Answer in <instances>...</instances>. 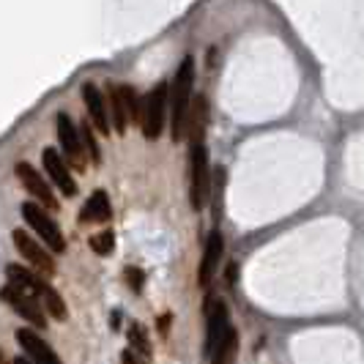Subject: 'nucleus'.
<instances>
[{
	"label": "nucleus",
	"instance_id": "b1692460",
	"mask_svg": "<svg viewBox=\"0 0 364 364\" xmlns=\"http://www.w3.org/2000/svg\"><path fill=\"white\" fill-rule=\"evenodd\" d=\"M170 324H173V315H162V318L157 321V329H159V334H162V337L170 334Z\"/></svg>",
	"mask_w": 364,
	"mask_h": 364
},
{
	"label": "nucleus",
	"instance_id": "0eeeda50",
	"mask_svg": "<svg viewBox=\"0 0 364 364\" xmlns=\"http://www.w3.org/2000/svg\"><path fill=\"white\" fill-rule=\"evenodd\" d=\"M0 299L8 304L20 318H25L33 329H47V312L33 296L22 293L20 288H14V285H3L0 288Z\"/></svg>",
	"mask_w": 364,
	"mask_h": 364
},
{
	"label": "nucleus",
	"instance_id": "20e7f679",
	"mask_svg": "<svg viewBox=\"0 0 364 364\" xmlns=\"http://www.w3.org/2000/svg\"><path fill=\"white\" fill-rule=\"evenodd\" d=\"M22 220L28 222V227H30L33 233H39V239L47 244L52 252H58V255L66 252V239H63L61 227L52 220V214H47L39 203H33V200L22 203Z\"/></svg>",
	"mask_w": 364,
	"mask_h": 364
},
{
	"label": "nucleus",
	"instance_id": "dca6fc26",
	"mask_svg": "<svg viewBox=\"0 0 364 364\" xmlns=\"http://www.w3.org/2000/svg\"><path fill=\"white\" fill-rule=\"evenodd\" d=\"M110 220H113V205H110L107 192L104 189L91 192V198H88V203L82 205L80 211V222L88 224V222H110Z\"/></svg>",
	"mask_w": 364,
	"mask_h": 364
},
{
	"label": "nucleus",
	"instance_id": "6ab92c4d",
	"mask_svg": "<svg viewBox=\"0 0 364 364\" xmlns=\"http://www.w3.org/2000/svg\"><path fill=\"white\" fill-rule=\"evenodd\" d=\"M129 348L137 353V359L142 364L151 362V343H148V334L140 324H132L129 326Z\"/></svg>",
	"mask_w": 364,
	"mask_h": 364
},
{
	"label": "nucleus",
	"instance_id": "f257e3e1",
	"mask_svg": "<svg viewBox=\"0 0 364 364\" xmlns=\"http://www.w3.org/2000/svg\"><path fill=\"white\" fill-rule=\"evenodd\" d=\"M6 277H8V285L20 288L22 293H28V296H33V299L44 307V312H47L52 321H66V318H69V309H66L63 296L52 288V285H47V280L39 277L30 266L8 263L6 266Z\"/></svg>",
	"mask_w": 364,
	"mask_h": 364
},
{
	"label": "nucleus",
	"instance_id": "7ed1b4c3",
	"mask_svg": "<svg viewBox=\"0 0 364 364\" xmlns=\"http://www.w3.org/2000/svg\"><path fill=\"white\" fill-rule=\"evenodd\" d=\"M167 110H170V85L159 82L151 88V93L142 101V135H145V140H157L162 135Z\"/></svg>",
	"mask_w": 364,
	"mask_h": 364
},
{
	"label": "nucleus",
	"instance_id": "f8f14e48",
	"mask_svg": "<svg viewBox=\"0 0 364 364\" xmlns=\"http://www.w3.org/2000/svg\"><path fill=\"white\" fill-rule=\"evenodd\" d=\"M17 343H20V348L25 351V356L33 364H63L61 356L52 351V345L44 343L33 329H20V331H17Z\"/></svg>",
	"mask_w": 364,
	"mask_h": 364
},
{
	"label": "nucleus",
	"instance_id": "bb28decb",
	"mask_svg": "<svg viewBox=\"0 0 364 364\" xmlns=\"http://www.w3.org/2000/svg\"><path fill=\"white\" fill-rule=\"evenodd\" d=\"M110 324H113V329L118 331V324H121V312H113V315H110Z\"/></svg>",
	"mask_w": 364,
	"mask_h": 364
},
{
	"label": "nucleus",
	"instance_id": "6e6552de",
	"mask_svg": "<svg viewBox=\"0 0 364 364\" xmlns=\"http://www.w3.org/2000/svg\"><path fill=\"white\" fill-rule=\"evenodd\" d=\"M17 176H20L22 186L30 192V198H33V203H39L41 208H50L52 214L61 208V203H58V198L52 195V186L47 183V178L41 176L39 170L33 167L30 162H17Z\"/></svg>",
	"mask_w": 364,
	"mask_h": 364
},
{
	"label": "nucleus",
	"instance_id": "cd10ccee",
	"mask_svg": "<svg viewBox=\"0 0 364 364\" xmlns=\"http://www.w3.org/2000/svg\"><path fill=\"white\" fill-rule=\"evenodd\" d=\"M11 364H33V362H30L28 356H17V359H14V362H11Z\"/></svg>",
	"mask_w": 364,
	"mask_h": 364
},
{
	"label": "nucleus",
	"instance_id": "5701e85b",
	"mask_svg": "<svg viewBox=\"0 0 364 364\" xmlns=\"http://www.w3.org/2000/svg\"><path fill=\"white\" fill-rule=\"evenodd\" d=\"M123 280L132 288V293H142V288H145V274H142V268L126 266V268H123Z\"/></svg>",
	"mask_w": 364,
	"mask_h": 364
},
{
	"label": "nucleus",
	"instance_id": "a211bd4d",
	"mask_svg": "<svg viewBox=\"0 0 364 364\" xmlns=\"http://www.w3.org/2000/svg\"><path fill=\"white\" fill-rule=\"evenodd\" d=\"M239 356V331L230 326V331L224 334V340L220 343V348L214 351L211 356V364H233Z\"/></svg>",
	"mask_w": 364,
	"mask_h": 364
},
{
	"label": "nucleus",
	"instance_id": "ddd939ff",
	"mask_svg": "<svg viewBox=\"0 0 364 364\" xmlns=\"http://www.w3.org/2000/svg\"><path fill=\"white\" fill-rule=\"evenodd\" d=\"M82 101H85V107H88V115H91V123H93V129L99 132V135H113L110 132V113H107V101L101 96V91L93 85V82H85L82 85Z\"/></svg>",
	"mask_w": 364,
	"mask_h": 364
},
{
	"label": "nucleus",
	"instance_id": "f03ea898",
	"mask_svg": "<svg viewBox=\"0 0 364 364\" xmlns=\"http://www.w3.org/2000/svg\"><path fill=\"white\" fill-rule=\"evenodd\" d=\"M192 82H195V61L183 58L176 80L170 85V137L173 142H181L186 135V118H189V107H192Z\"/></svg>",
	"mask_w": 364,
	"mask_h": 364
},
{
	"label": "nucleus",
	"instance_id": "9d476101",
	"mask_svg": "<svg viewBox=\"0 0 364 364\" xmlns=\"http://www.w3.org/2000/svg\"><path fill=\"white\" fill-rule=\"evenodd\" d=\"M227 331H230V315H227L224 302L208 299L205 304V353L208 356H214V351L220 348Z\"/></svg>",
	"mask_w": 364,
	"mask_h": 364
},
{
	"label": "nucleus",
	"instance_id": "aec40b11",
	"mask_svg": "<svg viewBox=\"0 0 364 364\" xmlns=\"http://www.w3.org/2000/svg\"><path fill=\"white\" fill-rule=\"evenodd\" d=\"M118 88H121V99H123V107H126L129 121L142 126V104L137 99V93H135V88L132 85H118Z\"/></svg>",
	"mask_w": 364,
	"mask_h": 364
},
{
	"label": "nucleus",
	"instance_id": "a878e982",
	"mask_svg": "<svg viewBox=\"0 0 364 364\" xmlns=\"http://www.w3.org/2000/svg\"><path fill=\"white\" fill-rule=\"evenodd\" d=\"M224 280H227L230 285L239 280V263H230V266H227V274H224Z\"/></svg>",
	"mask_w": 364,
	"mask_h": 364
},
{
	"label": "nucleus",
	"instance_id": "2eb2a0df",
	"mask_svg": "<svg viewBox=\"0 0 364 364\" xmlns=\"http://www.w3.org/2000/svg\"><path fill=\"white\" fill-rule=\"evenodd\" d=\"M205 126H208V99L198 93L189 107V118H186V137L192 145H203L205 137Z\"/></svg>",
	"mask_w": 364,
	"mask_h": 364
},
{
	"label": "nucleus",
	"instance_id": "423d86ee",
	"mask_svg": "<svg viewBox=\"0 0 364 364\" xmlns=\"http://www.w3.org/2000/svg\"><path fill=\"white\" fill-rule=\"evenodd\" d=\"M55 126H58V140H61L66 164H72L77 173H82L85 170V142H82L80 126L72 121L69 113H58Z\"/></svg>",
	"mask_w": 364,
	"mask_h": 364
},
{
	"label": "nucleus",
	"instance_id": "9b49d317",
	"mask_svg": "<svg viewBox=\"0 0 364 364\" xmlns=\"http://www.w3.org/2000/svg\"><path fill=\"white\" fill-rule=\"evenodd\" d=\"M41 162H44V170H47L50 181L61 189L63 198H74V195H77V181H74V176L69 173V164L63 159V154H58L55 148H44Z\"/></svg>",
	"mask_w": 364,
	"mask_h": 364
},
{
	"label": "nucleus",
	"instance_id": "412c9836",
	"mask_svg": "<svg viewBox=\"0 0 364 364\" xmlns=\"http://www.w3.org/2000/svg\"><path fill=\"white\" fill-rule=\"evenodd\" d=\"M80 132H82V142H85V154H88V159L99 167L101 164V148H99V140H96V129H93V123H82Z\"/></svg>",
	"mask_w": 364,
	"mask_h": 364
},
{
	"label": "nucleus",
	"instance_id": "4468645a",
	"mask_svg": "<svg viewBox=\"0 0 364 364\" xmlns=\"http://www.w3.org/2000/svg\"><path fill=\"white\" fill-rule=\"evenodd\" d=\"M222 252H224L222 233H220V230H211V236L205 239L200 268H198V283H200L203 288L211 285V280H214V274H217V268H220V261H222Z\"/></svg>",
	"mask_w": 364,
	"mask_h": 364
},
{
	"label": "nucleus",
	"instance_id": "39448f33",
	"mask_svg": "<svg viewBox=\"0 0 364 364\" xmlns=\"http://www.w3.org/2000/svg\"><path fill=\"white\" fill-rule=\"evenodd\" d=\"M211 192V167H208V154L205 145H192L189 151V200L195 211H203Z\"/></svg>",
	"mask_w": 364,
	"mask_h": 364
},
{
	"label": "nucleus",
	"instance_id": "c85d7f7f",
	"mask_svg": "<svg viewBox=\"0 0 364 364\" xmlns=\"http://www.w3.org/2000/svg\"><path fill=\"white\" fill-rule=\"evenodd\" d=\"M0 364H6V362H3V356H0Z\"/></svg>",
	"mask_w": 364,
	"mask_h": 364
},
{
	"label": "nucleus",
	"instance_id": "4be33fe9",
	"mask_svg": "<svg viewBox=\"0 0 364 364\" xmlns=\"http://www.w3.org/2000/svg\"><path fill=\"white\" fill-rule=\"evenodd\" d=\"M88 246H91L93 255L107 258V255H113V249H115V233H113V230H101V233L88 239Z\"/></svg>",
	"mask_w": 364,
	"mask_h": 364
},
{
	"label": "nucleus",
	"instance_id": "393cba45",
	"mask_svg": "<svg viewBox=\"0 0 364 364\" xmlns=\"http://www.w3.org/2000/svg\"><path fill=\"white\" fill-rule=\"evenodd\" d=\"M121 364H140V359H137V353L132 348H126L121 353Z\"/></svg>",
	"mask_w": 364,
	"mask_h": 364
},
{
	"label": "nucleus",
	"instance_id": "f3484780",
	"mask_svg": "<svg viewBox=\"0 0 364 364\" xmlns=\"http://www.w3.org/2000/svg\"><path fill=\"white\" fill-rule=\"evenodd\" d=\"M107 113H110V126L126 135V126H129V115H126V107L121 99V88L118 85H107Z\"/></svg>",
	"mask_w": 364,
	"mask_h": 364
},
{
	"label": "nucleus",
	"instance_id": "1a4fd4ad",
	"mask_svg": "<svg viewBox=\"0 0 364 364\" xmlns=\"http://www.w3.org/2000/svg\"><path fill=\"white\" fill-rule=\"evenodd\" d=\"M14 246L22 258L30 263L33 271H41L47 277H55V261H52V252H47L28 230H14Z\"/></svg>",
	"mask_w": 364,
	"mask_h": 364
}]
</instances>
